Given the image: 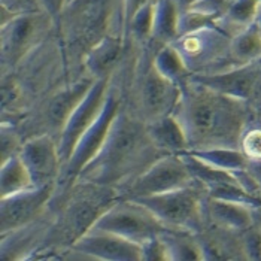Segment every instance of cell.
I'll return each instance as SVG.
<instances>
[{"label": "cell", "instance_id": "e0dca14e", "mask_svg": "<svg viewBox=\"0 0 261 261\" xmlns=\"http://www.w3.org/2000/svg\"><path fill=\"white\" fill-rule=\"evenodd\" d=\"M230 60L233 66H245L261 61V30L255 24H251L230 43Z\"/></svg>", "mask_w": 261, "mask_h": 261}, {"label": "cell", "instance_id": "7402d4cb", "mask_svg": "<svg viewBox=\"0 0 261 261\" xmlns=\"http://www.w3.org/2000/svg\"><path fill=\"white\" fill-rule=\"evenodd\" d=\"M152 63L166 78L175 81L178 84H181L182 78L188 73V66L185 64L176 48H170V46L163 48L155 56Z\"/></svg>", "mask_w": 261, "mask_h": 261}, {"label": "cell", "instance_id": "cb8c5ba5", "mask_svg": "<svg viewBox=\"0 0 261 261\" xmlns=\"http://www.w3.org/2000/svg\"><path fill=\"white\" fill-rule=\"evenodd\" d=\"M161 15L157 18L152 27L155 29V33L161 39H172L178 33V20H176V11L172 5H166L160 12Z\"/></svg>", "mask_w": 261, "mask_h": 261}, {"label": "cell", "instance_id": "9a60e30c", "mask_svg": "<svg viewBox=\"0 0 261 261\" xmlns=\"http://www.w3.org/2000/svg\"><path fill=\"white\" fill-rule=\"evenodd\" d=\"M93 81L82 80L78 84H73L70 88H64L60 93H57L53 100L49 101L46 118L51 127L63 130L67 120L73 114V111L80 106V103L90 93L93 88Z\"/></svg>", "mask_w": 261, "mask_h": 261}, {"label": "cell", "instance_id": "7a4b0ae2", "mask_svg": "<svg viewBox=\"0 0 261 261\" xmlns=\"http://www.w3.org/2000/svg\"><path fill=\"white\" fill-rule=\"evenodd\" d=\"M163 154L151 139L146 122L121 112L112 122L100 151L85 166L78 179L120 188Z\"/></svg>", "mask_w": 261, "mask_h": 261}, {"label": "cell", "instance_id": "5bb4252c", "mask_svg": "<svg viewBox=\"0 0 261 261\" xmlns=\"http://www.w3.org/2000/svg\"><path fill=\"white\" fill-rule=\"evenodd\" d=\"M204 212L218 228L243 233L255 225V207L238 201L209 197L204 200Z\"/></svg>", "mask_w": 261, "mask_h": 261}, {"label": "cell", "instance_id": "277c9868", "mask_svg": "<svg viewBox=\"0 0 261 261\" xmlns=\"http://www.w3.org/2000/svg\"><path fill=\"white\" fill-rule=\"evenodd\" d=\"M132 200L146 206L155 215V218L172 231H200L206 214L204 199L201 197L200 187L197 185Z\"/></svg>", "mask_w": 261, "mask_h": 261}, {"label": "cell", "instance_id": "6da1fadb", "mask_svg": "<svg viewBox=\"0 0 261 261\" xmlns=\"http://www.w3.org/2000/svg\"><path fill=\"white\" fill-rule=\"evenodd\" d=\"M193 149L239 148L246 124V101L228 97L191 81L173 114Z\"/></svg>", "mask_w": 261, "mask_h": 261}, {"label": "cell", "instance_id": "8fae6325", "mask_svg": "<svg viewBox=\"0 0 261 261\" xmlns=\"http://www.w3.org/2000/svg\"><path fill=\"white\" fill-rule=\"evenodd\" d=\"M106 99V80L100 78L97 82H94L87 97L81 101L80 106L73 111L64 128L61 130V138L59 142L61 164H66L69 161L82 135L97 120L105 108Z\"/></svg>", "mask_w": 261, "mask_h": 261}, {"label": "cell", "instance_id": "4316f807", "mask_svg": "<svg viewBox=\"0 0 261 261\" xmlns=\"http://www.w3.org/2000/svg\"><path fill=\"white\" fill-rule=\"evenodd\" d=\"M257 25L260 27V30H261V8H260V12H258V20H257Z\"/></svg>", "mask_w": 261, "mask_h": 261}, {"label": "cell", "instance_id": "30bf717a", "mask_svg": "<svg viewBox=\"0 0 261 261\" xmlns=\"http://www.w3.org/2000/svg\"><path fill=\"white\" fill-rule=\"evenodd\" d=\"M260 80V61L217 72L194 73L191 78L193 82L199 85L243 101H248L254 96V93L258 90Z\"/></svg>", "mask_w": 261, "mask_h": 261}, {"label": "cell", "instance_id": "d4e9b609", "mask_svg": "<svg viewBox=\"0 0 261 261\" xmlns=\"http://www.w3.org/2000/svg\"><path fill=\"white\" fill-rule=\"evenodd\" d=\"M241 149L248 160H261V128H252L243 133Z\"/></svg>", "mask_w": 261, "mask_h": 261}, {"label": "cell", "instance_id": "603a6c76", "mask_svg": "<svg viewBox=\"0 0 261 261\" xmlns=\"http://www.w3.org/2000/svg\"><path fill=\"white\" fill-rule=\"evenodd\" d=\"M260 2L261 0H236L228 11V18L239 27H249L255 17H258Z\"/></svg>", "mask_w": 261, "mask_h": 261}, {"label": "cell", "instance_id": "ffe728a7", "mask_svg": "<svg viewBox=\"0 0 261 261\" xmlns=\"http://www.w3.org/2000/svg\"><path fill=\"white\" fill-rule=\"evenodd\" d=\"M122 45L118 39L103 38V39L88 53L85 63L91 73L103 78L117 64L120 59Z\"/></svg>", "mask_w": 261, "mask_h": 261}, {"label": "cell", "instance_id": "2e32d148", "mask_svg": "<svg viewBox=\"0 0 261 261\" xmlns=\"http://www.w3.org/2000/svg\"><path fill=\"white\" fill-rule=\"evenodd\" d=\"M148 132L155 146L164 154H181L188 151V139L179 120L175 115H167L160 120L148 122Z\"/></svg>", "mask_w": 261, "mask_h": 261}, {"label": "cell", "instance_id": "8992f818", "mask_svg": "<svg viewBox=\"0 0 261 261\" xmlns=\"http://www.w3.org/2000/svg\"><path fill=\"white\" fill-rule=\"evenodd\" d=\"M196 184L181 154H163L118 191L124 199H139Z\"/></svg>", "mask_w": 261, "mask_h": 261}, {"label": "cell", "instance_id": "52a82bcc", "mask_svg": "<svg viewBox=\"0 0 261 261\" xmlns=\"http://www.w3.org/2000/svg\"><path fill=\"white\" fill-rule=\"evenodd\" d=\"M182 97L179 84L166 78L151 63L139 85V105L142 117L148 122L173 115Z\"/></svg>", "mask_w": 261, "mask_h": 261}, {"label": "cell", "instance_id": "d6986e66", "mask_svg": "<svg viewBox=\"0 0 261 261\" xmlns=\"http://www.w3.org/2000/svg\"><path fill=\"white\" fill-rule=\"evenodd\" d=\"M190 154H193L194 157H197L199 160L209 166L231 173L246 169L249 161L239 148H201L190 149Z\"/></svg>", "mask_w": 261, "mask_h": 261}, {"label": "cell", "instance_id": "3957f363", "mask_svg": "<svg viewBox=\"0 0 261 261\" xmlns=\"http://www.w3.org/2000/svg\"><path fill=\"white\" fill-rule=\"evenodd\" d=\"M121 199L117 187L80 181L70 185L67 200L51 230L45 234L43 243L48 246L70 248L93 228L96 221L115 201Z\"/></svg>", "mask_w": 261, "mask_h": 261}, {"label": "cell", "instance_id": "44dd1931", "mask_svg": "<svg viewBox=\"0 0 261 261\" xmlns=\"http://www.w3.org/2000/svg\"><path fill=\"white\" fill-rule=\"evenodd\" d=\"M33 187L35 185L20 155H14L2 163V197L17 194Z\"/></svg>", "mask_w": 261, "mask_h": 261}, {"label": "cell", "instance_id": "9c48e42d", "mask_svg": "<svg viewBox=\"0 0 261 261\" xmlns=\"http://www.w3.org/2000/svg\"><path fill=\"white\" fill-rule=\"evenodd\" d=\"M54 184L45 187H33L21 193L2 197V234H9L17 230L29 227L45 209L53 197Z\"/></svg>", "mask_w": 261, "mask_h": 261}, {"label": "cell", "instance_id": "4fadbf2b", "mask_svg": "<svg viewBox=\"0 0 261 261\" xmlns=\"http://www.w3.org/2000/svg\"><path fill=\"white\" fill-rule=\"evenodd\" d=\"M69 249L97 260L138 261L143 260V248L139 243L127 241L121 236L91 228Z\"/></svg>", "mask_w": 261, "mask_h": 261}, {"label": "cell", "instance_id": "7c38bea8", "mask_svg": "<svg viewBox=\"0 0 261 261\" xmlns=\"http://www.w3.org/2000/svg\"><path fill=\"white\" fill-rule=\"evenodd\" d=\"M21 161L24 163L35 187L56 184L60 173V152L59 145L48 135L32 138L21 146Z\"/></svg>", "mask_w": 261, "mask_h": 261}, {"label": "cell", "instance_id": "5b68a950", "mask_svg": "<svg viewBox=\"0 0 261 261\" xmlns=\"http://www.w3.org/2000/svg\"><path fill=\"white\" fill-rule=\"evenodd\" d=\"M93 228L117 234L142 246L160 238L167 230L146 206L124 197L105 211Z\"/></svg>", "mask_w": 261, "mask_h": 261}, {"label": "cell", "instance_id": "ac0fdd59", "mask_svg": "<svg viewBox=\"0 0 261 261\" xmlns=\"http://www.w3.org/2000/svg\"><path fill=\"white\" fill-rule=\"evenodd\" d=\"M35 35V22L29 18H20L14 21L8 33H3V45L2 54L3 60L17 61L29 48L32 46V38Z\"/></svg>", "mask_w": 261, "mask_h": 261}, {"label": "cell", "instance_id": "ba28073f", "mask_svg": "<svg viewBox=\"0 0 261 261\" xmlns=\"http://www.w3.org/2000/svg\"><path fill=\"white\" fill-rule=\"evenodd\" d=\"M117 114H118V100L114 96H108L100 115L94 121V124L82 135L69 161L64 164V170H63L64 181L61 182H64L67 188L73 185V179H78L85 166L100 151L101 145L111 130V125L115 120Z\"/></svg>", "mask_w": 261, "mask_h": 261}, {"label": "cell", "instance_id": "484cf974", "mask_svg": "<svg viewBox=\"0 0 261 261\" xmlns=\"http://www.w3.org/2000/svg\"><path fill=\"white\" fill-rule=\"evenodd\" d=\"M145 0H130V15H136L142 9Z\"/></svg>", "mask_w": 261, "mask_h": 261}]
</instances>
